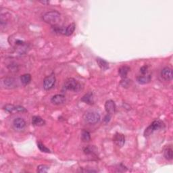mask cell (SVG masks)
Wrapping results in <instances>:
<instances>
[{
    "label": "cell",
    "instance_id": "1",
    "mask_svg": "<svg viewBox=\"0 0 173 173\" xmlns=\"http://www.w3.org/2000/svg\"><path fill=\"white\" fill-rule=\"evenodd\" d=\"M61 18V14L58 11L52 10L47 12L43 15V21L47 24H49L52 26L58 25L59 22Z\"/></svg>",
    "mask_w": 173,
    "mask_h": 173
},
{
    "label": "cell",
    "instance_id": "2",
    "mask_svg": "<svg viewBox=\"0 0 173 173\" xmlns=\"http://www.w3.org/2000/svg\"><path fill=\"white\" fill-rule=\"evenodd\" d=\"M82 85L78 82L75 78H68L66 79L63 85V89L65 91H70L78 93L82 90Z\"/></svg>",
    "mask_w": 173,
    "mask_h": 173
},
{
    "label": "cell",
    "instance_id": "3",
    "mask_svg": "<svg viewBox=\"0 0 173 173\" xmlns=\"http://www.w3.org/2000/svg\"><path fill=\"white\" fill-rule=\"evenodd\" d=\"M164 128H165V124L162 120H154L146 129L145 130L144 136L149 137L154 132L158 131V130L164 129Z\"/></svg>",
    "mask_w": 173,
    "mask_h": 173
},
{
    "label": "cell",
    "instance_id": "4",
    "mask_svg": "<svg viewBox=\"0 0 173 173\" xmlns=\"http://www.w3.org/2000/svg\"><path fill=\"white\" fill-rule=\"evenodd\" d=\"M85 123L89 124H95L99 123L101 120L100 115L96 111H87L83 116Z\"/></svg>",
    "mask_w": 173,
    "mask_h": 173
},
{
    "label": "cell",
    "instance_id": "5",
    "mask_svg": "<svg viewBox=\"0 0 173 173\" xmlns=\"http://www.w3.org/2000/svg\"><path fill=\"white\" fill-rule=\"evenodd\" d=\"M56 81V76H55L54 73H52L51 74H49V76L46 77L44 78V80H43V88H44L45 90H47V91L52 89L55 86Z\"/></svg>",
    "mask_w": 173,
    "mask_h": 173
},
{
    "label": "cell",
    "instance_id": "6",
    "mask_svg": "<svg viewBox=\"0 0 173 173\" xmlns=\"http://www.w3.org/2000/svg\"><path fill=\"white\" fill-rule=\"evenodd\" d=\"M3 109L7 112L10 114L14 112H27L25 108L21 105H15L12 104H7L3 106Z\"/></svg>",
    "mask_w": 173,
    "mask_h": 173
},
{
    "label": "cell",
    "instance_id": "7",
    "mask_svg": "<svg viewBox=\"0 0 173 173\" xmlns=\"http://www.w3.org/2000/svg\"><path fill=\"white\" fill-rule=\"evenodd\" d=\"M104 106H105V111L108 114V115H113L116 113V105L115 104V102L113 100H109L108 101H106Z\"/></svg>",
    "mask_w": 173,
    "mask_h": 173
},
{
    "label": "cell",
    "instance_id": "8",
    "mask_svg": "<svg viewBox=\"0 0 173 173\" xmlns=\"http://www.w3.org/2000/svg\"><path fill=\"white\" fill-rule=\"evenodd\" d=\"M113 141L118 147H123L125 143V137L120 133H116L113 137Z\"/></svg>",
    "mask_w": 173,
    "mask_h": 173
},
{
    "label": "cell",
    "instance_id": "9",
    "mask_svg": "<svg viewBox=\"0 0 173 173\" xmlns=\"http://www.w3.org/2000/svg\"><path fill=\"white\" fill-rule=\"evenodd\" d=\"M160 76L164 81H170L173 78V73L172 70L170 67H165L160 72Z\"/></svg>",
    "mask_w": 173,
    "mask_h": 173
},
{
    "label": "cell",
    "instance_id": "10",
    "mask_svg": "<svg viewBox=\"0 0 173 173\" xmlns=\"http://www.w3.org/2000/svg\"><path fill=\"white\" fill-rule=\"evenodd\" d=\"M3 86L6 89H14L17 87V82L16 80L14 78L12 77H7L5 78L2 81Z\"/></svg>",
    "mask_w": 173,
    "mask_h": 173
},
{
    "label": "cell",
    "instance_id": "11",
    "mask_svg": "<svg viewBox=\"0 0 173 173\" xmlns=\"http://www.w3.org/2000/svg\"><path fill=\"white\" fill-rule=\"evenodd\" d=\"M13 127L15 129L18 130V131H21V130H23L25 128L26 122L22 118H16L13 120Z\"/></svg>",
    "mask_w": 173,
    "mask_h": 173
},
{
    "label": "cell",
    "instance_id": "12",
    "mask_svg": "<svg viewBox=\"0 0 173 173\" xmlns=\"http://www.w3.org/2000/svg\"><path fill=\"white\" fill-rule=\"evenodd\" d=\"M137 82L140 85H145L149 83L152 80V74L151 73H148L146 74H139L137 77Z\"/></svg>",
    "mask_w": 173,
    "mask_h": 173
},
{
    "label": "cell",
    "instance_id": "13",
    "mask_svg": "<svg viewBox=\"0 0 173 173\" xmlns=\"http://www.w3.org/2000/svg\"><path fill=\"white\" fill-rule=\"evenodd\" d=\"M65 101L66 97L62 94H57V95H55L51 98V102L55 105H61L64 104Z\"/></svg>",
    "mask_w": 173,
    "mask_h": 173
},
{
    "label": "cell",
    "instance_id": "14",
    "mask_svg": "<svg viewBox=\"0 0 173 173\" xmlns=\"http://www.w3.org/2000/svg\"><path fill=\"white\" fill-rule=\"evenodd\" d=\"M81 101L89 105H93L94 104L93 92L90 91V92H88L87 93H86L85 95L82 96V97L81 98Z\"/></svg>",
    "mask_w": 173,
    "mask_h": 173
},
{
    "label": "cell",
    "instance_id": "15",
    "mask_svg": "<svg viewBox=\"0 0 173 173\" xmlns=\"http://www.w3.org/2000/svg\"><path fill=\"white\" fill-rule=\"evenodd\" d=\"M130 70H131V68H130L129 66H127V65L122 66L121 67H120L119 68V76L122 78H127V75H128L129 72H130Z\"/></svg>",
    "mask_w": 173,
    "mask_h": 173
},
{
    "label": "cell",
    "instance_id": "16",
    "mask_svg": "<svg viewBox=\"0 0 173 173\" xmlns=\"http://www.w3.org/2000/svg\"><path fill=\"white\" fill-rule=\"evenodd\" d=\"M32 124L35 127H42L45 124V121L40 116H34L32 118Z\"/></svg>",
    "mask_w": 173,
    "mask_h": 173
},
{
    "label": "cell",
    "instance_id": "17",
    "mask_svg": "<svg viewBox=\"0 0 173 173\" xmlns=\"http://www.w3.org/2000/svg\"><path fill=\"white\" fill-rule=\"evenodd\" d=\"M96 62L97 63L99 67L101 68V70L103 71H105L108 69H109V64L107 61H105L104 59H101L100 58H97L96 59Z\"/></svg>",
    "mask_w": 173,
    "mask_h": 173
},
{
    "label": "cell",
    "instance_id": "18",
    "mask_svg": "<svg viewBox=\"0 0 173 173\" xmlns=\"http://www.w3.org/2000/svg\"><path fill=\"white\" fill-rule=\"evenodd\" d=\"M164 157L167 160H172L173 158L172 148L171 146H168L164 150Z\"/></svg>",
    "mask_w": 173,
    "mask_h": 173
},
{
    "label": "cell",
    "instance_id": "19",
    "mask_svg": "<svg viewBox=\"0 0 173 173\" xmlns=\"http://www.w3.org/2000/svg\"><path fill=\"white\" fill-rule=\"evenodd\" d=\"M20 79H21V81L23 85H27L30 82L32 77H31V75L30 74H24L21 76Z\"/></svg>",
    "mask_w": 173,
    "mask_h": 173
},
{
    "label": "cell",
    "instance_id": "20",
    "mask_svg": "<svg viewBox=\"0 0 173 173\" xmlns=\"http://www.w3.org/2000/svg\"><path fill=\"white\" fill-rule=\"evenodd\" d=\"M76 28V25L74 23H71L69 25H68L65 28V33H64V35L66 36H70L73 33L74 30H75Z\"/></svg>",
    "mask_w": 173,
    "mask_h": 173
},
{
    "label": "cell",
    "instance_id": "21",
    "mask_svg": "<svg viewBox=\"0 0 173 173\" xmlns=\"http://www.w3.org/2000/svg\"><path fill=\"white\" fill-rule=\"evenodd\" d=\"M65 28L66 27H63L59 25L52 26V29L53 30V32L58 35H64Z\"/></svg>",
    "mask_w": 173,
    "mask_h": 173
},
{
    "label": "cell",
    "instance_id": "22",
    "mask_svg": "<svg viewBox=\"0 0 173 173\" xmlns=\"http://www.w3.org/2000/svg\"><path fill=\"white\" fill-rule=\"evenodd\" d=\"M97 152V149L94 146L89 145L83 149V152L85 155H95L96 152Z\"/></svg>",
    "mask_w": 173,
    "mask_h": 173
},
{
    "label": "cell",
    "instance_id": "23",
    "mask_svg": "<svg viewBox=\"0 0 173 173\" xmlns=\"http://www.w3.org/2000/svg\"><path fill=\"white\" fill-rule=\"evenodd\" d=\"M81 138L83 142H88V141L91 140V134H90V133L88 131L84 129L81 132Z\"/></svg>",
    "mask_w": 173,
    "mask_h": 173
},
{
    "label": "cell",
    "instance_id": "24",
    "mask_svg": "<svg viewBox=\"0 0 173 173\" xmlns=\"http://www.w3.org/2000/svg\"><path fill=\"white\" fill-rule=\"evenodd\" d=\"M49 167L48 166V165L41 164L37 166V171L39 173H45V172H48L49 171Z\"/></svg>",
    "mask_w": 173,
    "mask_h": 173
},
{
    "label": "cell",
    "instance_id": "25",
    "mask_svg": "<svg viewBox=\"0 0 173 173\" xmlns=\"http://www.w3.org/2000/svg\"><path fill=\"white\" fill-rule=\"evenodd\" d=\"M37 147L41 152L44 153H51L50 149H48L46 146H45L41 142H37Z\"/></svg>",
    "mask_w": 173,
    "mask_h": 173
},
{
    "label": "cell",
    "instance_id": "26",
    "mask_svg": "<svg viewBox=\"0 0 173 173\" xmlns=\"http://www.w3.org/2000/svg\"><path fill=\"white\" fill-rule=\"evenodd\" d=\"M131 82V80L129 79V78H122V80L120 81V85L122 86H123V87L127 88L130 86Z\"/></svg>",
    "mask_w": 173,
    "mask_h": 173
},
{
    "label": "cell",
    "instance_id": "27",
    "mask_svg": "<svg viewBox=\"0 0 173 173\" xmlns=\"http://www.w3.org/2000/svg\"><path fill=\"white\" fill-rule=\"evenodd\" d=\"M140 73H141V74H146L149 73L148 66L145 65V66H142V67L140 68Z\"/></svg>",
    "mask_w": 173,
    "mask_h": 173
},
{
    "label": "cell",
    "instance_id": "28",
    "mask_svg": "<svg viewBox=\"0 0 173 173\" xmlns=\"http://www.w3.org/2000/svg\"><path fill=\"white\" fill-rule=\"evenodd\" d=\"M111 117H112V115H106L105 117H104V121L105 122V123H108L110 121V119H111Z\"/></svg>",
    "mask_w": 173,
    "mask_h": 173
},
{
    "label": "cell",
    "instance_id": "29",
    "mask_svg": "<svg viewBox=\"0 0 173 173\" xmlns=\"http://www.w3.org/2000/svg\"><path fill=\"white\" fill-rule=\"evenodd\" d=\"M40 3H43V4H48V3H49V2H48V1H47V2H45V1H43V2L41 1Z\"/></svg>",
    "mask_w": 173,
    "mask_h": 173
}]
</instances>
